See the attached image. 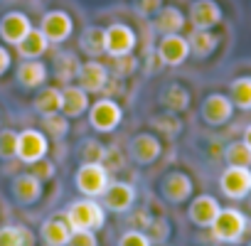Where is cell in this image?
Instances as JSON below:
<instances>
[{
    "mask_svg": "<svg viewBox=\"0 0 251 246\" xmlns=\"http://www.w3.org/2000/svg\"><path fill=\"white\" fill-rule=\"evenodd\" d=\"M246 246H251V241H249V244H246Z\"/></svg>",
    "mask_w": 251,
    "mask_h": 246,
    "instance_id": "cell-46",
    "label": "cell"
},
{
    "mask_svg": "<svg viewBox=\"0 0 251 246\" xmlns=\"http://www.w3.org/2000/svg\"><path fill=\"white\" fill-rule=\"evenodd\" d=\"M136 47V32L123 25V23H113L103 30V52L108 57H121V54H131Z\"/></svg>",
    "mask_w": 251,
    "mask_h": 246,
    "instance_id": "cell-7",
    "label": "cell"
},
{
    "mask_svg": "<svg viewBox=\"0 0 251 246\" xmlns=\"http://www.w3.org/2000/svg\"><path fill=\"white\" fill-rule=\"evenodd\" d=\"M40 236L45 246H67L72 236V226L64 217H47L40 226Z\"/></svg>",
    "mask_w": 251,
    "mask_h": 246,
    "instance_id": "cell-19",
    "label": "cell"
},
{
    "mask_svg": "<svg viewBox=\"0 0 251 246\" xmlns=\"http://www.w3.org/2000/svg\"><path fill=\"white\" fill-rule=\"evenodd\" d=\"M50 49V40L42 35V30H30V35L18 45V52L23 59H40L45 52Z\"/></svg>",
    "mask_w": 251,
    "mask_h": 246,
    "instance_id": "cell-26",
    "label": "cell"
},
{
    "mask_svg": "<svg viewBox=\"0 0 251 246\" xmlns=\"http://www.w3.org/2000/svg\"><path fill=\"white\" fill-rule=\"evenodd\" d=\"M79 47L84 54H89L91 59H96L103 52V30L101 27H86L79 37Z\"/></svg>",
    "mask_w": 251,
    "mask_h": 246,
    "instance_id": "cell-30",
    "label": "cell"
},
{
    "mask_svg": "<svg viewBox=\"0 0 251 246\" xmlns=\"http://www.w3.org/2000/svg\"><path fill=\"white\" fill-rule=\"evenodd\" d=\"M244 143L251 148V123H249V126H246V131H244Z\"/></svg>",
    "mask_w": 251,
    "mask_h": 246,
    "instance_id": "cell-45",
    "label": "cell"
},
{
    "mask_svg": "<svg viewBox=\"0 0 251 246\" xmlns=\"http://www.w3.org/2000/svg\"><path fill=\"white\" fill-rule=\"evenodd\" d=\"M249 226L251 224H249V219H246L244 212H239L234 207H226V209L222 207L209 229H212V236L217 241H222V244H239L244 239V234H246Z\"/></svg>",
    "mask_w": 251,
    "mask_h": 246,
    "instance_id": "cell-2",
    "label": "cell"
},
{
    "mask_svg": "<svg viewBox=\"0 0 251 246\" xmlns=\"http://www.w3.org/2000/svg\"><path fill=\"white\" fill-rule=\"evenodd\" d=\"M151 219H153V217H151L146 209H138V212H133V214L128 217V221H131V229H141V231H146V229H148Z\"/></svg>",
    "mask_w": 251,
    "mask_h": 246,
    "instance_id": "cell-42",
    "label": "cell"
},
{
    "mask_svg": "<svg viewBox=\"0 0 251 246\" xmlns=\"http://www.w3.org/2000/svg\"><path fill=\"white\" fill-rule=\"evenodd\" d=\"M121 165H123L121 153H116V150H106V155H103V168L111 172V170H121Z\"/></svg>",
    "mask_w": 251,
    "mask_h": 246,
    "instance_id": "cell-43",
    "label": "cell"
},
{
    "mask_svg": "<svg viewBox=\"0 0 251 246\" xmlns=\"http://www.w3.org/2000/svg\"><path fill=\"white\" fill-rule=\"evenodd\" d=\"M200 116L207 126H224V123L231 121L234 116V103L229 96L224 94H209L204 101H202V108H200Z\"/></svg>",
    "mask_w": 251,
    "mask_h": 246,
    "instance_id": "cell-11",
    "label": "cell"
},
{
    "mask_svg": "<svg viewBox=\"0 0 251 246\" xmlns=\"http://www.w3.org/2000/svg\"><path fill=\"white\" fill-rule=\"evenodd\" d=\"M54 74H57V79L67 86V84H72V79H76V74H79V59L72 54V52H59L57 57H54Z\"/></svg>",
    "mask_w": 251,
    "mask_h": 246,
    "instance_id": "cell-29",
    "label": "cell"
},
{
    "mask_svg": "<svg viewBox=\"0 0 251 246\" xmlns=\"http://www.w3.org/2000/svg\"><path fill=\"white\" fill-rule=\"evenodd\" d=\"M224 160L231 168H251V148L244 141H234L224 148Z\"/></svg>",
    "mask_w": 251,
    "mask_h": 246,
    "instance_id": "cell-31",
    "label": "cell"
},
{
    "mask_svg": "<svg viewBox=\"0 0 251 246\" xmlns=\"http://www.w3.org/2000/svg\"><path fill=\"white\" fill-rule=\"evenodd\" d=\"M219 209H222V204L217 202V197H212V195H197L190 202V207H187V219L195 226H200V229H209L212 221L217 219Z\"/></svg>",
    "mask_w": 251,
    "mask_h": 246,
    "instance_id": "cell-14",
    "label": "cell"
},
{
    "mask_svg": "<svg viewBox=\"0 0 251 246\" xmlns=\"http://www.w3.org/2000/svg\"><path fill=\"white\" fill-rule=\"evenodd\" d=\"M190 23L195 30H212L222 23V8L217 0H195L190 5Z\"/></svg>",
    "mask_w": 251,
    "mask_h": 246,
    "instance_id": "cell-17",
    "label": "cell"
},
{
    "mask_svg": "<svg viewBox=\"0 0 251 246\" xmlns=\"http://www.w3.org/2000/svg\"><path fill=\"white\" fill-rule=\"evenodd\" d=\"M151 126H155L160 133H168V136H177L182 131V121L177 118V113L173 111H165L160 116H153L151 118Z\"/></svg>",
    "mask_w": 251,
    "mask_h": 246,
    "instance_id": "cell-33",
    "label": "cell"
},
{
    "mask_svg": "<svg viewBox=\"0 0 251 246\" xmlns=\"http://www.w3.org/2000/svg\"><path fill=\"white\" fill-rule=\"evenodd\" d=\"M67 246H99L96 231H91V229L72 231V236H69V244H67Z\"/></svg>",
    "mask_w": 251,
    "mask_h": 246,
    "instance_id": "cell-39",
    "label": "cell"
},
{
    "mask_svg": "<svg viewBox=\"0 0 251 246\" xmlns=\"http://www.w3.org/2000/svg\"><path fill=\"white\" fill-rule=\"evenodd\" d=\"M42 128H45V133H50L52 138H64V136L69 133V118H67L62 111L47 113V116H42Z\"/></svg>",
    "mask_w": 251,
    "mask_h": 246,
    "instance_id": "cell-32",
    "label": "cell"
},
{
    "mask_svg": "<svg viewBox=\"0 0 251 246\" xmlns=\"http://www.w3.org/2000/svg\"><path fill=\"white\" fill-rule=\"evenodd\" d=\"M190 42L187 37H182L180 32L175 35H163V40L158 42V57L165 67H180L187 57H190Z\"/></svg>",
    "mask_w": 251,
    "mask_h": 246,
    "instance_id": "cell-13",
    "label": "cell"
},
{
    "mask_svg": "<svg viewBox=\"0 0 251 246\" xmlns=\"http://www.w3.org/2000/svg\"><path fill=\"white\" fill-rule=\"evenodd\" d=\"M187 42H190V52L195 57H200V59L209 57L217 49V45H219V40H217V35L212 30H192L187 35Z\"/></svg>",
    "mask_w": 251,
    "mask_h": 246,
    "instance_id": "cell-24",
    "label": "cell"
},
{
    "mask_svg": "<svg viewBox=\"0 0 251 246\" xmlns=\"http://www.w3.org/2000/svg\"><path fill=\"white\" fill-rule=\"evenodd\" d=\"M86 113H89L91 128L99 131V133H111L118 123H121V118H123L121 106H118L113 98H108V96H103V98H99L96 103H91Z\"/></svg>",
    "mask_w": 251,
    "mask_h": 246,
    "instance_id": "cell-6",
    "label": "cell"
},
{
    "mask_svg": "<svg viewBox=\"0 0 251 246\" xmlns=\"http://www.w3.org/2000/svg\"><path fill=\"white\" fill-rule=\"evenodd\" d=\"M163 153V143L153 133H136L128 141V155L136 165H153Z\"/></svg>",
    "mask_w": 251,
    "mask_h": 246,
    "instance_id": "cell-10",
    "label": "cell"
},
{
    "mask_svg": "<svg viewBox=\"0 0 251 246\" xmlns=\"http://www.w3.org/2000/svg\"><path fill=\"white\" fill-rule=\"evenodd\" d=\"M160 106L173 113H182L190 106V91L182 84H168L160 94Z\"/></svg>",
    "mask_w": 251,
    "mask_h": 246,
    "instance_id": "cell-23",
    "label": "cell"
},
{
    "mask_svg": "<svg viewBox=\"0 0 251 246\" xmlns=\"http://www.w3.org/2000/svg\"><path fill=\"white\" fill-rule=\"evenodd\" d=\"M0 246H35V234L23 224L0 226Z\"/></svg>",
    "mask_w": 251,
    "mask_h": 246,
    "instance_id": "cell-25",
    "label": "cell"
},
{
    "mask_svg": "<svg viewBox=\"0 0 251 246\" xmlns=\"http://www.w3.org/2000/svg\"><path fill=\"white\" fill-rule=\"evenodd\" d=\"M103 155H106V148L94 141V138H86L81 143V160L84 163H103Z\"/></svg>",
    "mask_w": 251,
    "mask_h": 246,
    "instance_id": "cell-35",
    "label": "cell"
},
{
    "mask_svg": "<svg viewBox=\"0 0 251 246\" xmlns=\"http://www.w3.org/2000/svg\"><path fill=\"white\" fill-rule=\"evenodd\" d=\"M76 79H79V86H81L86 94H99V91H103L106 84H108V69H106L99 59H89V62H84V64L79 67Z\"/></svg>",
    "mask_w": 251,
    "mask_h": 246,
    "instance_id": "cell-16",
    "label": "cell"
},
{
    "mask_svg": "<svg viewBox=\"0 0 251 246\" xmlns=\"http://www.w3.org/2000/svg\"><path fill=\"white\" fill-rule=\"evenodd\" d=\"M18 150V131H0V160H13Z\"/></svg>",
    "mask_w": 251,
    "mask_h": 246,
    "instance_id": "cell-37",
    "label": "cell"
},
{
    "mask_svg": "<svg viewBox=\"0 0 251 246\" xmlns=\"http://www.w3.org/2000/svg\"><path fill=\"white\" fill-rule=\"evenodd\" d=\"M219 190L229 199H246L251 195V168H226L219 175Z\"/></svg>",
    "mask_w": 251,
    "mask_h": 246,
    "instance_id": "cell-8",
    "label": "cell"
},
{
    "mask_svg": "<svg viewBox=\"0 0 251 246\" xmlns=\"http://www.w3.org/2000/svg\"><path fill=\"white\" fill-rule=\"evenodd\" d=\"M192 190H195L192 177H190L187 172H182V170L168 172V175L163 177V182H160V195H163L170 204H182V202H187V199L192 197Z\"/></svg>",
    "mask_w": 251,
    "mask_h": 246,
    "instance_id": "cell-12",
    "label": "cell"
},
{
    "mask_svg": "<svg viewBox=\"0 0 251 246\" xmlns=\"http://www.w3.org/2000/svg\"><path fill=\"white\" fill-rule=\"evenodd\" d=\"M133 8L143 18H151V15H155L163 8V0H133Z\"/></svg>",
    "mask_w": 251,
    "mask_h": 246,
    "instance_id": "cell-41",
    "label": "cell"
},
{
    "mask_svg": "<svg viewBox=\"0 0 251 246\" xmlns=\"http://www.w3.org/2000/svg\"><path fill=\"white\" fill-rule=\"evenodd\" d=\"M229 98L234 108L251 111V76H236L229 84Z\"/></svg>",
    "mask_w": 251,
    "mask_h": 246,
    "instance_id": "cell-27",
    "label": "cell"
},
{
    "mask_svg": "<svg viewBox=\"0 0 251 246\" xmlns=\"http://www.w3.org/2000/svg\"><path fill=\"white\" fill-rule=\"evenodd\" d=\"M40 30L42 35L50 40V45H62L72 37V30H74V20L69 13L64 10H50L42 15V23H40Z\"/></svg>",
    "mask_w": 251,
    "mask_h": 246,
    "instance_id": "cell-9",
    "label": "cell"
},
{
    "mask_svg": "<svg viewBox=\"0 0 251 246\" xmlns=\"http://www.w3.org/2000/svg\"><path fill=\"white\" fill-rule=\"evenodd\" d=\"M146 234H148V239H151L153 244H165L168 236H170V224H168V219H163V217H160V219H151Z\"/></svg>",
    "mask_w": 251,
    "mask_h": 246,
    "instance_id": "cell-36",
    "label": "cell"
},
{
    "mask_svg": "<svg viewBox=\"0 0 251 246\" xmlns=\"http://www.w3.org/2000/svg\"><path fill=\"white\" fill-rule=\"evenodd\" d=\"M113 59V74L118 76V79H126V76H131L136 69H138V62H136V57H133V52L131 54H121V57H111Z\"/></svg>",
    "mask_w": 251,
    "mask_h": 246,
    "instance_id": "cell-34",
    "label": "cell"
},
{
    "mask_svg": "<svg viewBox=\"0 0 251 246\" xmlns=\"http://www.w3.org/2000/svg\"><path fill=\"white\" fill-rule=\"evenodd\" d=\"M185 23H187V18H185L177 8L168 5V8H160V10L155 13L153 30L160 32V35H175V32H180V30L185 27Z\"/></svg>",
    "mask_w": 251,
    "mask_h": 246,
    "instance_id": "cell-22",
    "label": "cell"
},
{
    "mask_svg": "<svg viewBox=\"0 0 251 246\" xmlns=\"http://www.w3.org/2000/svg\"><path fill=\"white\" fill-rule=\"evenodd\" d=\"M32 106H35V111H37L40 116L57 113V111L62 108V89H54V86H47V89H42V91L35 96Z\"/></svg>",
    "mask_w": 251,
    "mask_h": 246,
    "instance_id": "cell-28",
    "label": "cell"
},
{
    "mask_svg": "<svg viewBox=\"0 0 251 246\" xmlns=\"http://www.w3.org/2000/svg\"><path fill=\"white\" fill-rule=\"evenodd\" d=\"M50 153V141L42 131L37 128H25L18 133V150H15V158H20L25 165H32L42 158H47Z\"/></svg>",
    "mask_w": 251,
    "mask_h": 246,
    "instance_id": "cell-5",
    "label": "cell"
},
{
    "mask_svg": "<svg viewBox=\"0 0 251 246\" xmlns=\"http://www.w3.org/2000/svg\"><path fill=\"white\" fill-rule=\"evenodd\" d=\"M118 246H153V241L148 239L146 231H141V229H128V231L121 234Z\"/></svg>",
    "mask_w": 251,
    "mask_h": 246,
    "instance_id": "cell-38",
    "label": "cell"
},
{
    "mask_svg": "<svg viewBox=\"0 0 251 246\" xmlns=\"http://www.w3.org/2000/svg\"><path fill=\"white\" fill-rule=\"evenodd\" d=\"M89 94L81 89V86H74V84H67L62 89V113L67 118H79L89 111Z\"/></svg>",
    "mask_w": 251,
    "mask_h": 246,
    "instance_id": "cell-20",
    "label": "cell"
},
{
    "mask_svg": "<svg viewBox=\"0 0 251 246\" xmlns=\"http://www.w3.org/2000/svg\"><path fill=\"white\" fill-rule=\"evenodd\" d=\"M32 30V23L25 13H8L0 20V37H3L8 45L18 47Z\"/></svg>",
    "mask_w": 251,
    "mask_h": 246,
    "instance_id": "cell-18",
    "label": "cell"
},
{
    "mask_svg": "<svg viewBox=\"0 0 251 246\" xmlns=\"http://www.w3.org/2000/svg\"><path fill=\"white\" fill-rule=\"evenodd\" d=\"M101 204L106 212H113V214L131 212L136 204V187L131 182H123V180H111L101 195Z\"/></svg>",
    "mask_w": 251,
    "mask_h": 246,
    "instance_id": "cell-4",
    "label": "cell"
},
{
    "mask_svg": "<svg viewBox=\"0 0 251 246\" xmlns=\"http://www.w3.org/2000/svg\"><path fill=\"white\" fill-rule=\"evenodd\" d=\"M10 64H13V57H10V52L0 45V76H3L8 69H10Z\"/></svg>",
    "mask_w": 251,
    "mask_h": 246,
    "instance_id": "cell-44",
    "label": "cell"
},
{
    "mask_svg": "<svg viewBox=\"0 0 251 246\" xmlns=\"http://www.w3.org/2000/svg\"><path fill=\"white\" fill-rule=\"evenodd\" d=\"M64 219L69 221L72 231H81V229H91V231H99L103 224H106V209L99 199H91V197H81V199H74L67 212H64Z\"/></svg>",
    "mask_w": 251,
    "mask_h": 246,
    "instance_id": "cell-1",
    "label": "cell"
},
{
    "mask_svg": "<svg viewBox=\"0 0 251 246\" xmlns=\"http://www.w3.org/2000/svg\"><path fill=\"white\" fill-rule=\"evenodd\" d=\"M37 180H42V182H47V180H52L54 177V163L52 160H47V158H42V160H37V163H32V170H30Z\"/></svg>",
    "mask_w": 251,
    "mask_h": 246,
    "instance_id": "cell-40",
    "label": "cell"
},
{
    "mask_svg": "<svg viewBox=\"0 0 251 246\" xmlns=\"http://www.w3.org/2000/svg\"><path fill=\"white\" fill-rule=\"evenodd\" d=\"M47 81V67L40 59H25L18 67V84L23 89H37Z\"/></svg>",
    "mask_w": 251,
    "mask_h": 246,
    "instance_id": "cell-21",
    "label": "cell"
},
{
    "mask_svg": "<svg viewBox=\"0 0 251 246\" xmlns=\"http://www.w3.org/2000/svg\"><path fill=\"white\" fill-rule=\"evenodd\" d=\"M111 182V172L103 168V163H81V168L74 175V185L84 197L99 199L103 190Z\"/></svg>",
    "mask_w": 251,
    "mask_h": 246,
    "instance_id": "cell-3",
    "label": "cell"
},
{
    "mask_svg": "<svg viewBox=\"0 0 251 246\" xmlns=\"http://www.w3.org/2000/svg\"><path fill=\"white\" fill-rule=\"evenodd\" d=\"M10 192H13V199L23 207H32L40 202L42 197V180H37L32 172H23L18 177H13V185H10Z\"/></svg>",
    "mask_w": 251,
    "mask_h": 246,
    "instance_id": "cell-15",
    "label": "cell"
}]
</instances>
